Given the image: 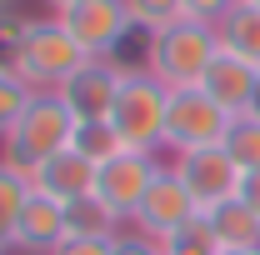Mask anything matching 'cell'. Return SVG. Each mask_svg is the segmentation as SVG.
Returning a JSON list of instances; mask_svg holds the SVG:
<instances>
[{"mask_svg":"<svg viewBox=\"0 0 260 255\" xmlns=\"http://www.w3.org/2000/svg\"><path fill=\"white\" fill-rule=\"evenodd\" d=\"M220 55V35L205 20H175L165 30L145 35V70L165 90H190L205 80L210 60Z\"/></svg>","mask_w":260,"mask_h":255,"instance_id":"cell-1","label":"cell"},{"mask_svg":"<svg viewBox=\"0 0 260 255\" xmlns=\"http://www.w3.org/2000/svg\"><path fill=\"white\" fill-rule=\"evenodd\" d=\"M70 140H75V115L60 105L55 90H35L25 115L0 135V160H10L15 170L30 175L35 165H45L50 155L70 150Z\"/></svg>","mask_w":260,"mask_h":255,"instance_id":"cell-2","label":"cell"},{"mask_svg":"<svg viewBox=\"0 0 260 255\" xmlns=\"http://www.w3.org/2000/svg\"><path fill=\"white\" fill-rule=\"evenodd\" d=\"M85 60H90V55H85L80 40L60 25V15L45 10V15H35V20H30L20 50L10 55V70H15L30 90H60Z\"/></svg>","mask_w":260,"mask_h":255,"instance_id":"cell-3","label":"cell"},{"mask_svg":"<svg viewBox=\"0 0 260 255\" xmlns=\"http://www.w3.org/2000/svg\"><path fill=\"white\" fill-rule=\"evenodd\" d=\"M165 105H170V90L145 65H125L120 95L110 110V125H115L125 150H150V155L165 150Z\"/></svg>","mask_w":260,"mask_h":255,"instance_id":"cell-4","label":"cell"},{"mask_svg":"<svg viewBox=\"0 0 260 255\" xmlns=\"http://www.w3.org/2000/svg\"><path fill=\"white\" fill-rule=\"evenodd\" d=\"M225 130H230V115L205 95L200 85H190V90H170V105H165V150H170V155L220 145Z\"/></svg>","mask_w":260,"mask_h":255,"instance_id":"cell-5","label":"cell"},{"mask_svg":"<svg viewBox=\"0 0 260 255\" xmlns=\"http://www.w3.org/2000/svg\"><path fill=\"white\" fill-rule=\"evenodd\" d=\"M160 165H165V160L150 155V150H120V155H110L95 170V195L130 225V220H135V210H140V200H145V190L155 185Z\"/></svg>","mask_w":260,"mask_h":255,"instance_id":"cell-6","label":"cell"},{"mask_svg":"<svg viewBox=\"0 0 260 255\" xmlns=\"http://www.w3.org/2000/svg\"><path fill=\"white\" fill-rule=\"evenodd\" d=\"M60 25L80 40V50H85L90 60H115V50H120L125 35L135 30L125 0H80V5L60 10Z\"/></svg>","mask_w":260,"mask_h":255,"instance_id":"cell-7","label":"cell"},{"mask_svg":"<svg viewBox=\"0 0 260 255\" xmlns=\"http://www.w3.org/2000/svg\"><path fill=\"white\" fill-rule=\"evenodd\" d=\"M170 170H175V180L195 195L200 215H205V210H215L220 200H235V190H240V165L230 160L225 145H205V150L170 155Z\"/></svg>","mask_w":260,"mask_h":255,"instance_id":"cell-8","label":"cell"},{"mask_svg":"<svg viewBox=\"0 0 260 255\" xmlns=\"http://www.w3.org/2000/svg\"><path fill=\"white\" fill-rule=\"evenodd\" d=\"M200 220V205H195V195L175 180V170L160 165V175H155V185L145 190L140 200V210H135V230L140 235H150V240H170L175 230H185V225Z\"/></svg>","mask_w":260,"mask_h":255,"instance_id":"cell-9","label":"cell"},{"mask_svg":"<svg viewBox=\"0 0 260 255\" xmlns=\"http://www.w3.org/2000/svg\"><path fill=\"white\" fill-rule=\"evenodd\" d=\"M120 80H125V65H115V60H85L55 95H60V105L75 115V125H85V120H110L115 95H120Z\"/></svg>","mask_w":260,"mask_h":255,"instance_id":"cell-10","label":"cell"},{"mask_svg":"<svg viewBox=\"0 0 260 255\" xmlns=\"http://www.w3.org/2000/svg\"><path fill=\"white\" fill-rule=\"evenodd\" d=\"M200 90L215 100L230 120H235V115H250V110H255V90H260V65H250V60H240V55H230V50H220V55L210 60V70H205Z\"/></svg>","mask_w":260,"mask_h":255,"instance_id":"cell-11","label":"cell"},{"mask_svg":"<svg viewBox=\"0 0 260 255\" xmlns=\"http://www.w3.org/2000/svg\"><path fill=\"white\" fill-rule=\"evenodd\" d=\"M95 160H85L80 150H60V155H50L45 165H35L30 170V185L40 195H50V200H60V205H70V200H80V195L95 190Z\"/></svg>","mask_w":260,"mask_h":255,"instance_id":"cell-12","label":"cell"},{"mask_svg":"<svg viewBox=\"0 0 260 255\" xmlns=\"http://www.w3.org/2000/svg\"><path fill=\"white\" fill-rule=\"evenodd\" d=\"M65 235H70L65 230V205L35 190L30 205H25V215H20V230H15V250L20 255H50Z\"/></svg>","mask_w":260,"mask_h":255,"instance_id":"cell-13","label":"cell"},{"mask_svg":"<svg viewBox=\"0 0 260 255\" xmlns=\"http://www.w3.org/2000/svg\"><path fill=\"white\" fill-rule=\"evenodd\" d=\"M210 240L220 245V255H235V250H255L260 245V215L245 205V200H220L215 210L200 215Z\"/></svg>","mask_w":260,"mask_h":255,"instance_id":"cell-14","label":"cell"},{"mask_svg":"<svg viewBox=\"0 0 260 255\" xmlns=\"http://www.w3.org/2000/svg\"><path fill=\"white\" fill-rule=\"evenodd\" d=\"M30 195H35L30 175L15 170L10 160H0V245L5 250H15V230H20V215H25Z\"/></svg>","mask_w":260,"mask_h":255,"instance_id":"cell-15","label":"cell"},{"mask_svg":"<svg viewBox=\"0 0 260 255\" xmlns=\"http://www.w3.org/2000/svg\"><path fill=\"white\" fill-rule=\"evenodd\" d=\"M215 35H220V50H230V55H240V60L260 65V5L240 0L225 20L215 25Z\"/></svg>","mask_w":260,"mask_h":255,"instance_id":"cell-16","label":"cell"},{"mask_svg":"<svg viewBox=\"0 0 260 255\" xmlns=\"http://www.w3.org/2000/svg\"><path fill=\"white\" fill-rule=\"evenodd\" d=\"M65 230H70V235H120L125 220H120V215H115V210L90 190V195H80V200L65 205Z\"/></svg>","mask_w":260,"mask_h":255,"instance_id":"cell-17","label":"cell"},{"mask_svg":"<svg viewBox=\"0 0 260 255\" xmlns=\"http://www.w3.org/2000/svg\"><path fill=\"white\" fill-rule=\"evenodd\" d=\"M220 145L230 150V160H235L240 170H260V115L255 110H250V115H235Z\"/></svg>","mask_w":260,"mask_h":255,"instance_id":"cell-18","label":"cell"},{"mask_svg":"<svg viewBox=\"0 0 260 255\" xmlns=\"http://www.w3.org/2000/svg\"><path fill=\"white\" fill-rule=\"evenodd\" d=\"M70 150H80L85 160L105 165L110 155H120L125 145H120V135H115V125H110V120H85V125H75V140H70Z\"/></svg>","mask_w":260,"mask_h":255,"instance_id":"cell-19","label":"cell"},{"mask_svg":"<svg viewBox=\"0 0 260 255\" xmlns=\"http://www.w3.org/2000/svg\"><path fill=\"white\" fill-rule=\"evenodd\" d=\"M125 10H130V20H135V30H145V35L185 20V0H125Z\"/></svg>","mask_w":260,"mask_h":255,"instance_id":"cell-20","label":"cell"},{"mask_svg":"<svg viewBox=\"0 0 260 255\" xmlns=\"http://www.w3.org/2000/svg\"><path fill=\"white\" fill-rule=\"evenodd\" d=\"M30 100H35V90L15 75V70H10V65H0V135L25 115V105H30Z\"/></svg>","mask_w":260,"mask_h":255,"instance_id":"cell-21","label":"cell"},{"mask_svg":"<svg viewBox=\"0 0 260 255\" xmlns=\"http://www.w3.org/2000/svg\"><path fill=\"white\" fill-rule=\"evenodd\" d=\"M35 15H25L20 5H0V65H10V55L20 50V40L30 30Z\"/></svg>","mask_w":260,"mask_h":255,"instance_id":"cell-22","label":"cell"},{"mask_svg":"<svg viewBox=\"0 0 260 255\" xmlns=\"http://www.w3.org/2000/svg\"><path fill=\"white\" fill-rule=\"evenodd\" d=\"M165 255H220V245L210 240V230H205V220L185 225V230H175L170 240H160Z\"/></svg>","mask_w":260,"mask_h":255,"instance_id":"cell-23","label":"cell"},{"mask_svg":"<svg viewBox=\"0 0 260 255\" xmlns=\"http://www.w3.org/2000/svg\"><path fill=\"white\" fill-rule=\"evenodd\" d=\"M50 255H115V235H65Z\"/></svg>","mask_w":260,"mask_h":255,"instance_id":"cell-24","label":"cell"},{"mask_svg":"<svg viewBox=\"0 0 260 255\" xmlns=\"http://www.w3.org/2000/svg\"><path fill=\"white\" fill-rule=\"evenodd\" d=\"M240 0H185V20H205V25H220Z\"/></svg>","mask_w":260,"mask_h":255,"instance_id":"cell-25","label":"cell"},{"mask_svg":"<svg viewBox=\"0 0 260 255\" xmlns=\"http://www.w3.org/2000/svg\"><path fill=\"white\" fill-rule=\"evenodd\" d=\"M115 255H165V245H160V240H150V235H140V230L130 225V230L115 235Z\"/></svg>","mask_w":260,"mask_h":255,"instance_id":"cell-26","label":"cell"},{"mask_svg":"<svg viewBox=\"0 0 260 255\" xmlns=\"http://www.w3.org/2000/svg\"><path fill=\"white\" fill-rule=\"evenodd\" d=\"M235 200H245V205L260 215V170H240V190H235Z\"/></svg>","mask_w":260,"mask_h":255,"instance_id":"cell-27","label":"cell"},{"mask_svg":"<svg viewBox=\"0 0 260 255\" xmlns=\"http://www.w3.org/2000/svg\"><path fill=\"white\" fill-rule=\"evenodd\" d=\"M70 5H80V0H45V10H50V15H60V10H70Z\"/></svg>","mask_w":260,"mask_h":255,"instance_id":"cell-28","label":"cell"},{"mask_svg":"<svg viewBox=\"0 0 260 255\" xmlns=\"http://www.w3.org/2000/svg\"><path fill=\"white\" fill-rule=\"evenodd\" d=\"M235 255H260V245H255V250H235Z\"/></svg>","mask_w":260,"mask_h":255,"instance_id":"cell-29","label":"cell"},{"mask_svg":"<svg viewBox=\"0 0 260 255\" xmlns=\"http://www.w3.org/2000/svg\"><path fill=\"white\" fill-rule=\"evenodd\" d=\"M255 115H260V90H255Z\"/></svg>","mask_w":260,"mask_h":255,"instance_id":"cell-30","label":"cell"},{"mask_svg":"<svg viewBox=\"0 0 260 255\" xmlns=\"http://www.w3.org/2000/svg\"><path fill=\"white\" fill-rule=\"evenodd\" d=\"M0 5H15V0H0Z\"/></svg>","mask_w":260,"mask_h":255,"instance_id":"cell-31","label":"cell"},{"mask_svg":"<svg viewBox=\"0 0 260 255\" xmlns=\"http://www.w3.org/2000/svg\"><path fill=\"white\" fill-rule=\"evenodd\" d=\"M0 255H10V250H5V245H0Z\"/></svg>","mask_w":260,"mask_h":255,"instance_id":"cell-32","label":"cell"},{"mask_svg":"<svg viewBox=\"0 0 260 255\" xmlns=\"http://www.w3.org/2000/svg\"><path fill=\"white\" fill-rule=\"evenodd\" d=\"M250 5H260V0H250Z\"/></svg>","mask_w":260,"mask_h":255,"instance_id":"cell-33","label":"cell"}]
</instances>
